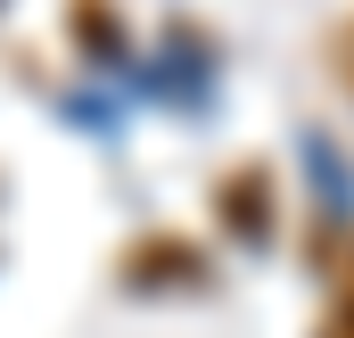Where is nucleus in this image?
<instances>
[{
    "mask_svg": "<svg viewBox=\"0 0 354 338\" xmlns=\"http://www.w3.org/2000/svg\"><path fill=\"white\" fill-rule=\"evenodd\" d=\"M124 289H198L206 281V256L189 248V240H174V231H149V240H132L124 248Z\"/></svg>",
    "mask_w": 354,
    "mask_h": 338,
    "instance_id": "nucleus-1",
    "label": "nucleus"
},
{
    "mask_svg": "<svg viewBox=\"0 0 354 338\" xmlns=\"http://www.w3.org/2000/svg\"><path fill=\"white\" fill-rule=\"evenodd\" d=\"M214 215H223L239 240H264L272 231V166L264 157H248V166H231L214 181Z\"/></svg>",
    "mask_w": 354,
    "mask_h": 338,
    "instance_id": "nucleus-2",
    "label": "nucleus"
},
{
    "mask_svg": "<svg viewBox=\"0 0 354 338\" xmlns=\"http://www.w3.org/2000/svg\"><path fill=\"white\" fill-rule=\"evenodd\" d=\"M75 33H83L99 58H115V50H124V25H107V8H99V0H75Z\"/></svg>",
    "mask_w": 354,
    "mask_h": 338,
    "instance_id": "nucleus-3",
    "label": "nucleus"
},
{
    "mask_svg": "<svg viewBox=\"0 0 354 338\" xmlns=\"http://www.w3.org/2000/svg\"><path fill=\"white\" fill-rule=\"evenodd\" d=\"M313 338H354V289H338V297L322 305V322H313Z\"/></svg>",
    "mask_w": 354,
    "mask_h": 338,
    "instance_id": "nucleus-4",
    "label": "nucleus"
},
{
    "mask_svg": "<svg viewBox=\"0 0 354 338\" xmlns=\"http://www.w3.org/2000/svg\"><path fill=\"white\" fill-rule=\"evenodd\" d=\"M330 75H338V91L354 99V17L338 25V33H330Z\"/></svg>",
    "mask_w": 354,
    "mask_h": 338,
    "instance_id": "nucleus-5",
    "label": "nucleus"
}]
</instances>
